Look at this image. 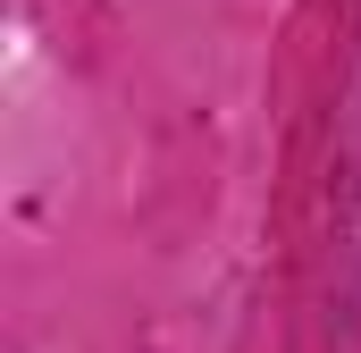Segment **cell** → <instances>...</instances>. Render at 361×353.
I'll return each mask as SVG.
<instances>
[]
</instances>
